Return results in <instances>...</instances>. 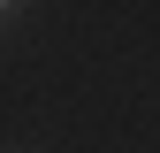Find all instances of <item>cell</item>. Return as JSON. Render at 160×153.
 Masks as SVG:
<instances>
[{"instance_id": "6da1fadb", "label": "cell", "mask_w": 160, "mask_h": 153, "mask_svg": "<svg viewBox=\"0 0 160 153\" xmlns=\"http://www.w3.org/2000/svg\"><path fill=\"white\" fill-rule=\"evenodd\" d=\"M15 15H23V8H15V0H0V23H15Z\"/></svg>"}]
</instances>
